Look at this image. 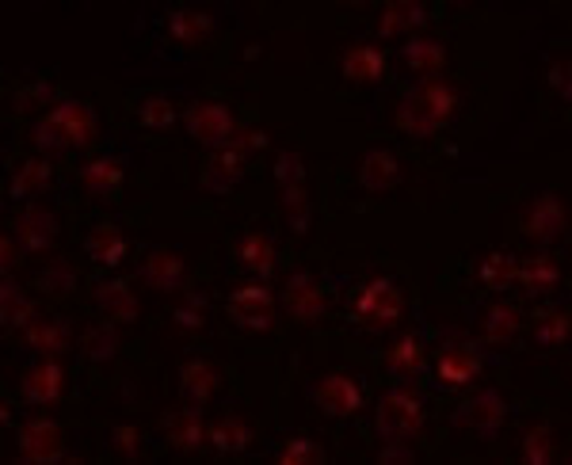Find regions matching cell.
I'll return each mask as SVG.
<instances>
[{"mask_svg":"<svg viewBox=\"0 0 572 465\" xmlns=\"http://www.w3.org/2000/svg\"><path fill=\"white\" fill-rule=\"evenodd\" d=\"M32 141L39 153H65L96 141V111L85 100H58L39 123L32 126Z\"/></svg>","mask_w":572,"mask_h":465,"instance_id":"1","label":"cell"},{"mask_svg":"<svg viewBox=\"0 0 572 465\" xmlns=\"http://www.w3.org/2000/svg\"><path fill=\"white\" fill-rule=\"evenodd\" d=\"M424 401L416 393H409L405 386H394L386 397L378 401L374 412V431L382 442H412L424 431Z\"/></svg>","mask_w":572,"mask_h":465,"instance_id":"2","label":"cell"},{"mask_svg":"<svg viewBox=\"0 0 572 465\" xmlns=\"http://www.w3.org/2000/svg\"><path fill=\"white\" fill-rule=\"evenodd\" d=\"M351 317L363 328H394L405 317V294L394 279H366L351 298Z\"/></svg>","mask_w":572,"mask_h":465,"instance_id":"3","label":"cell"},{"mask_svg":"<svg viewBox=\"0 0 572 465\" xmlns=\"http://www.w3.org/2000/svg\"><path fill=\"white\" fill-rule=\"evenodd\" d=\"M481 378V348L465 336H447L439 359H435V381L443 393H462Z\"/></svg>","mask_w":572,"mask_h":465,"instance_id":"4","label":"cell"},{"mask_svg":"<svg viewBox=\"0 0 572 465\" xmlns=\"http://www.w3.org/2000/svg\"><path fill=\"white\" fill-rule=\"evenodd\" d=\"M225 313L240 332H271L275 328V294H271L268 282L252 279L245 287H237L225 298Z\"/></svg>","mask_w":572,"mask_h":465,"instance_id":"5","label":"cell"},{"mask_svg":"<svg viewBox=\"0 0 572 465\" xmlns=\"http://www.w3.org/2000/svg\"><path fill=\"white\" fill-rule=\"evenodd\" d=\"M519 229H523L526 241L534 244H554L569 232V206H564L561 194L542 191L534 194L523 206V217H519Z\"/></svg>","mask_w":572,"mask_h":465,"instance_id":"6","label":"cell"},{"mask_svg":"<svg viewBox=\"0 0 572 465\" xmlns=\"http://www.w3.org/2000/svg\"><path fill=\"white\" fill-rule=\"evenodd\" d=\"M184 126L187 134H191L195 141H202V146L210 149H222L233 141V134L240 130L237 115H233V108H225V103H214V100H195L184 108Z\"/></svg>","mask_w":572,"mask_h":465,"instance_id":"7","label":"cell"},{"mask_svg":"<svg viewBox=\"0 0 572 465\" xmlns=\"http://www.w3.org/2000/svg\"><path fill=\"white\" fill-rule=\"evenodd\" d=\"M310 401L318 404L325 416L348 419V416H356V412L363 409L366 397H363V386H359L351 374L328 370V374H321V378L310 386Z\"/></svg>","mask_w":572,"mask_h":465,"instance_id":"8","label":"cell"},{"mask_svg":"<svg viewBox=\"0 0 572 465\" xmlns=\"http://www.w3.org/2000/svg\"><path fill=\"white\" fill-rule=\"evenodd\" d=\"M503 424H508V404H503V397L496 393V389H481L470 401L458 404V412H455L458 431H473V435H481V439H493Z\"/></svg>","mask_w":572,"mask_h":465,"instance_id":"9","label":"cell"},{"mask_svg":"<svg viewBox=\"0 0 572 465\" xmlns=\"http://www.w3.org/2000/svg\"><path fill=\"white\" fill-rule=\"evenodd\" d=\"M16 447H20V462H32V465H50V462H62L65 457L62 427L47 416L27 419L16 435Z\"/></svg>","mask_w":572,"mask_h":465,"instance_id":"10","label":"cell"},{"mask_svg":"<svg viewBox=\"0 0 572 465\" xmlns=\"http://www.w3.org/2000/svg\"><path fill=\"white\" fill-rule=\"evenodd\" d=\"M20 393H24V401L35 404V409L58 404L65 393L62 363H58V359H39V363H35L32 370H24V378H20Z\"/></svg>","mask_w":572,"mask_h":465,"instance_id":"11","label":"cell"},{"mask_svg":"<svg viewBox=\"0 0 572 465\" xmlns=\"http://www.w3.org/2000/svg\"><path fill=\"white\" fill-rule=\"evenodd\" d=\"M283 305H286V317H295L298 325H318L325 317V290L318 287L310 272H298L286 279V294H283Z\"/></svg>","mask_w":572,"mask_h":465,"instance_id":"12","label":"cell"},{"mask_svg":"<svg viewBox=\"0 0 572 465\" xmlns=\"http://www.w3.org/2000/svg\"><path fill=\"white\" fill-rule=\"evenodd\" d=\"M405 96H409V100L416 103L427 118H435L439 126H447L450 118L458 115V108H462V92H458V88L450 85V80H443V77H424L416 88H409Z\"/></svg>","mask_w":572,"mask_h":465,"instance_id":"13","label":"cell"},{"mask_svg":"<svg viewBox=\"0 0 572 465\" xmlns=\"http://www.w3.org/2000/svg\"><path fill=\"white\" fill-rule=\"evenodd\" d=\"M12 232H16V241L24 244L27 252H50L58 241L54 210L39 206V202H27V206L16 214V222H12Z\"/></svg>","mask_w":572,"mask_h":465,"instance_id":"14","label":"cell"},{"mask_svg":"<svg viewBox=\"0 0 572 465\" xmlns=\"http://www.w3.org/2000/svg\"><path fill=\"white\" fill-rule=\"evenodd\" d=\"M202 191L210 194H229L233 187L245 179V153L237 149H210V156L202 161Z\"/></svg>","mask_w":572,"mask_h":465,"instance_id":"15","label":"cell"},{"mask_svg":"<svg viewBox=\"0 0 572 465\" xmlns=\"http://www.w3.org/2000/svg\"><path fill=\"white\" fill-rule=\"evenodd\" d=\"M340 77L348 85H378L386 77V54L374 42H351L340 54Z\"/></svg>","mask_w":572,"mask_h":465,"instance_id":"16","label":"cell"},{"mask_svg":"<svg viewBox=\"0 0 572 465\" xmlns=\"http://www.w3.org/2000/svg\"><path fill=\"white\" fill-rule=\"evenodd\" d=\"M187 279V264L179 252L172 249H153L146 256V264H141V282L153 290H161V294H172V290H179Z\"/></svg>","mask_w":572,"mask_h":465,"instance_id":"17","label":"cell"},{"mask_svg":"<svg viewBox=\"0 0 572 465\" xmlns=\"http://www.w3.org/2000/svg\"><path fill=\"white\" fill-rule=\"evenodd\" d=\"M222 386V374L210 359H187L179 363V393H184L187 404H207L210 397Z\"/></svg>","mask_w":572,"mask_h":465,"instance_id":"18","label":"cell"},{"mask_svg":"<svg viewBox=\"0 0 572 465\" xmlns=\"http://www.w3.org/2000/svg\"><path fill=\"white\" fill-rule=\"evenodd\" d=\"M85 252L92 264L119 267L126 260V252H130V241H126L123 229H119L115 222H100V225H92V232L85 237Z\"/></svg>","mask_w":572,"mask_h":465,"instance_id":"19","label":"cell"},{"mask_svg":"<svg viewBox=\"0 0 572 465\" xmlns=\"http://www.w3.org/2000/svg\"><path fill=\"white\" fill-rule=\"evenodd\" d=\"M397 184H401V161H397L389 149H371V153L359 161V187H363L366 194H382Z\"/></svg>","mask_w":572,"mask_h":465,"instance_id":"20","label":"cell"},{"mask_svg":"<svg viewBox=\"0 0 572 465\" xmlns=\"http://www.w3.org/2000/svg\"><path fill=\"white\" fill-rule=\"evenodd\" d=\"M96 310H103V317L115 321V325H130V321H138L141 305L138 298L130 294V282L126 279H115V282H100L92 294Z\"/></svg>","mask_w":572,"mask_h":465,"instance_id":"21","label":"cell"},{"mask_svg":"<svg viewBox=\"0 0 572 465\" xmlns=\"http://www.w3.org/2000/svg\"><path fill=\"white\" fill-rule=\"evenodd\" d=\"M0 321H4L9 332L12 328H32L39 321V302L27 298L12 275H4V287H0Z\"/></svg>","mask_w":572,"mask_h":465,"instance_id":"22","label":"cell"},{"mask_svg":"<svg viewBox=\"0 0 572 465\" xmlns=\"http://www.w3.org/2000/svg\"><path fill=\"white\" fill-rule=\"evenodd\" d=\"M164 431H169V442L176 450H199L202 439H207V424H202V404H187V409L172 412L164 419Z\"/></svg>","mask_w":572,"mask_h":465,"instance_id":"23","label":"cell"},{"mask_svg":"<svg viewBox=\"0 0 572 465\" xmlns=\"http://www.w3.org/2000/svg\"><path fill=\"white\" fill-rule=\"evenodd\" d=\"M515 282L531 298H546V294H554L557 282H561V267L549 256H526V260H519V267H515Z\"/></svg>","mask_w":572,"mask_h":465,"instance_id":"24","label":"cell"},{"mask_svg":"<svg viewBox=\"0 0 572 465\" xmlns=\"http://www.w3.org/2000/svg\"><path fill=\"white\" fill-rule=\"evenodd\" d=\"M401 58L409 70L424 73V77H439L443 65H447V42L432 39V35H412V39L405 42Z\"/></svg>","mask_w":572,"mask_h":465,"instance_id":"25","label":"cell"},{"mask_svg":"<svg viewBox=\"0 0 572 465\" xmlns=\"http://www.w3.org/2000/svg\"><path fill=\"white\" fill-rule=\"evenodd\" d=\"M432 9L420 4V0H394L386 9L378 12V35H405V32H416V27L427 24Z\"/></svg>","mask_w":572,"mask_h":465,"instance_id":"26","label":"cell"},{"mask_svg":"<svg viewBox=\"0 0 572 465\" xmlns=\"http://www.w3.org/2000/svg\"><path fill=\"white\" fill-rule=\"evenodd\" d=\"M70 340H73L70 325H65V321H58V317H50V321H42V317H39L32 328H24V343L35 351V355H47V359L65 355Z\"/></svg>","mask_w":572,"mask_h":465,"instance_id":"27","label":"cell"},{"mask_svg":"<svg viewBox=\"0 0 572 465\" xmlns=\"http://www.w3.org/2000/svg\"><path fill=\"white\" fill-rule=\"evenodd\" d=\"M237 264L245 267L248 275H256L260 282L271 279V272H275V244H271L268 232H248V237H240Z\"/></svg>","mask_w":572,"mask_h":465,"instance_id":"28","label":"cell"},{"mask_svg":"<svg viewBox=\"0 0 572 465\" xmlns=\"http://www.w3.org/2000/svg\"><path fill=\"white\" fill-rule=\"evenodd\" d=\"M164 27H169V35L179 47H199V42L210 39V32H214V20L195 9H172L169 16H164Z\"/></svg>","mask_w":572,"mask_h":465,"instance_id":"29","label":"cell"},{"mask_svg":"<svg viewBox=\"0 0 572 465\" xmlns=\"http://www.w3.org/2000/svg\"><path fill=\"white\" fill-rule=\"evenodd\" d=\"M50 176H54V168H50L47 156H27V161H20V168L12 172L9 179V199H32V194H39L42 187L50 184Z\"/></svg>","mask_w":572,"mask_h":465,"instance_id":"30","label":"cell"},{"mask_svg":"<svg viewBox=\"0 0 572 465\" xmlns=\"http://www.w3.org/2000/svg\"><path fill=\"white\" fill-rule=\"evenodd\" d=\"M123 179H126V168L115 156H96V161H88L85 168H80V187H85L88 194H96V199L111 194Z\"/></svg>","mask_w":572,"mask_h":465,"instance_id":"31","label":"cell"},{"mask_svg":"<svg viewBox=\"0 0 572 465\" xmlns=\"http://www.w3.org/2000/svg\"><path fill=\"white\" fill-rule=\"evenodd\" d=\"M519 328H523V313H519L515 305H508V302L488 305L485 321H481L485 343H493V348H503V343H511V340H515Z\"/></svg>","mask_w":572,"mask_h":465,"instance_id":"32","label":"cell"},{"mask_svg":"<svg viewBox=\"0 0 572 465\" xmlns=\"http://www.w3.org/2000/svg\"><path fill=\"white\" fill-rule=\"evenodd\" d=\"M515 267H519V256L511 252H488L485 260L477 264V279L488 294H503L508 287H515Z\"/></svg>","mask_w":572,"mask_h":465,"instance_id":"33","label":"cell"},{"mask_svg":"<svg viewBox=\"0 0 572 465\" xmlns=\"http://www.w3.org/2000/svg\"><path fill=\"white\" fill-rule=\"evenodd\" d=\"M207 442L217 454H240V450H248V442H252V427L240 416H222L217 424L207 427Z\"/></svg>","mask_w":572,"mask_h":465,"instance_id":"34","label":"cell"},{"mask_svg":"<svg viewBox=\"0 0 572 465\" xmlns=\"http://www.w3.org/2000/svg\"><path fill=\"white\" fill-rule=\"evenodd\" d=\"M80 355H85L88 363H111V359L119 355L115 321H108V325H88L85 332H80Z\"/></svg>","mask_w":572,"mask_h":465,"instance_id":"35","label":"cell"},{"mask_svg":"<svg viewBox=\"0 0 572 465\" xmlns=\"http://www.w3.org/2000/svg\"><path fill=\"white\" fill-rule=\"evenodd\" d=\"M534 343L538 348H564L569 343V332H572V317H569V310H546V313H538L534 317Z\"/></svg>","mask_w":572,"mask_h":465,"instance_id":"36","label":"cell"},{"mask_svg":"<svg viewBox=\"0 0 572 465\" xmlns=\"http://www.w3.org/2000/svg\"><path fill=\"white\" fill-rule=\"evenodd\" d=\"M420 366H424V343H420V336L405 332L401 340L386 351V370L397 374V378H412Z\"/></svg>","mask_w":572,"mask_h":465,"instance_id":"37","label":"cell"},{"mask_svg":"<svg viewBox=\"0 0 572 465\" xmlns=\"http://www.w3.org/2000/svg\"><path fill=\"white\" fill-rule=\"evenodd\" d=\"M394 123H397V130L409 134V138H435V134L443 130V126L435 123V118H427L424 111H420L416 103L409 100V96H401V100H397Z\"/></svg>","mask_w":572,"mask_h":465,"instance_id":"38","label":"cell"},{"mask_svg":"<svg viewBox=\"0 0 572 465\" xmlns=\"http://www.w3.org/2000/svg\"><path fill=\"white\" fill-rule=\"evenodd\" d=\"M526 465H549L557 457L554 450V427L549 424H534L531 431L523 435V450H519Z\"/></svg>","mask_w":572,"mask_h":465,"instance_id":"39","label":"cell"},{"mask_svg":"<svg viewBox=\"0 0 572 465\" xmlns=\"http://www.w3.org/2000/svg\"><path fill=\"white\" fill-rule=\"evenodd\" d=\"M283 191V214L290 222V232L302 237L310 229V191L306 187H278Z\"/></svg>","mask_w":572,"mask_h":465,"instance_id":"40","label":"cell"},{"mask_svg":"<svg viewBox=\"0 0 572 465\" xmlns=\"http://www.w3.org/2000/svg\"><path fill=\"white\" fill-rule=\"evenodd\" d=\"M275 462H283V465H313V462H325V450H321V442H313L310 435H295V439H286L283 447H278Z\"/></svg>","mask_w":572,"mask_h":465,"instance_id":"41","label":"cell"},{"mask_svg":"<svg viewBox=\"0 0 572 465\" xmlns=\"http://www.w3.org/2000/svg\"><path fill=\"white\" fill-rule=\"evenodd\" d=\"M138 123L149 126V130H169V126L176 123V108H172L164 96H146V100L138 103Z\"/></svg>","mask_w":572,"mask_h":465,"instance_id":"42","label":"cell"},{"mask_svg":"<svg viewBox=\"0 0 572 465\" xmlns=\"http://www.w3.org/2000/svg\"><path fill=\"white\" fill-rule=\"evenodd\" d=\"M271 176H275L278 187H306V161L298 153H290V149H283V153H275Z\"/></svg>","mask_w":572,"mask_h":465,"instance_id":"43","label":"cell"},{"mask_svg":"<svg viewBox=\"0 0 572 465\" xmlns=\"http://www.w3.org/2000/svg\"><path fill=\"white\" fill-rule=\"evenodd\" d=\"M77 287V272H73L70 264H50V267H42V275H39V290H47V294H70V290Z\"/></svg>","mask_w":572,"mask_h":465,"instance_id":"44","label":"cell"},{"mask_svg":"<svg viewBox=\"0 0 572 465\" xmlns=\"http://www.w3.org/2000/svg\"><path fill=\"white\" fill-rule=\"evenodd\" d=\"M111 447H115L119 457L134 462V457L141 454V431L134 424H115V427H111Z\"/></svg>","mask_w":572,"mask_h":465,"instance_id":"45","label":"cell"},{"mask_svg":"<svg viewBox=\"0 0 572 465\" xmlns=\"http://www.w3.org/2000/svg\"><path fill=\"white\" fill-rule=\"evenodd\" d=\"M202 305H207V298L191 294L176 313H172V321L179 325V332H202V325H207V317H202Z\"/></svg>","mask_w":572,"mask_h":465,"instance_id":"46","label":"cell"},{"mask_svg":"<svg viewBox=\"0 0 572 465\" xmlns=\"http://www.w3.org/2000/svg\"><path fill=\"white\" fill-rule=\"evenodd\" d=\"M572 62L569 58H554V62H549V73H546V80H549V88H554L557 96H561L564 103H569V96H572Z\"/></svg>","mask_w":572,"mask_h":465,"instance_id":"47","label":"cell"},{"mask_svg":"<svg viewBox=\"0 0 572 465\" xmlns=\"http://www.w3.org/2000/svg\"><path fill=\"white\" fill-rule=\"evenodd\" d=\"M24 244H20L16 241V232H4V237H0V272H4V275H12V272H16V267H20V260H24Z\"/></svg>","mask_w":572,"mask_h":465,"instance_id":"48","label":"cell"},{"mask_svg":"<svg viewBox=\"0 0 572 465\" xmlns=\"http://www.w3.org/2000/svg\"><path fill=\"white\" fill-rule=\"evenodd\" d=\"M378 462L382 465H412L416 462V450H412L409 442H386V447L378 450Z\"/></svg>","mask_w":572,"mask_h":465,"instance_id":"49","label":"cell"},{"mask_svg":"<svg viewBox=\"0 0 572 465\" xmlns=\"http://www.w3.org/2000/svg\"><path fill=\"white\" fill-rule=\"evenodd\" d=\"M0 424H4V427L12 424V404H0Z\"/></svg>","mask_w":572,"mask_h":465,"instance_id":"50","label":"cell"}]
</instances>
